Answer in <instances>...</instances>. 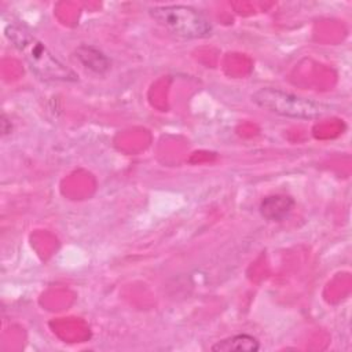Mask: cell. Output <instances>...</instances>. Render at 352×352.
<instances>
[{
    "mask_svg": "<svg viewBox=\"0 0 352 352\" xmlns=\"http://www.w3.org/2000/svg\"><path fill=\"white\" fill-rule=\"evenodd\" d=\"M7 37L18 48L32 70L41 78L52 81H76L77 76L73 70L66 67L55 55L26 29L11 25L6 29Z\"/></svg>",
    "mask_w": 352,
    "mask_h": 352,
    "instance_id": "obj_1",
    "label": "cell"
},
{
    "mask_svg": "<svg viewBox=\"0 0 352 352\" xmlns=\"http://www.w3.org/2000/svg\"><path fill=\"white\" fill-rule=\"evenodd\" d=\"M252 100L258 107L287 118L312 120L323 117L331 111V107L326 103L271 87L256 91L252 95Z\"/></svg>",
    "mask_w": 352,
    "mask_h": 352,
    "instance_id": "obj_2",
    "label": "cell"
},
{
    "mask_svg": "<svg viewBox=\"0 0 352 352\" xmlns=\"http://www.w3.org/2000/svg\"><path fill=\"white\" fill-rule=\"evenodd\" d=\"M150 15L158 25L177 37L204 38L212 33L209 19L190 6H160L151 8Z\"/></svg>",
    "mask_w": 352,
    "mask_h": 352,
    "instance_id": "obj_3",
    "label": "cell"
},
{
    "mask_svg": "<svg viewBox=\"0 0 352 352\" xmlns=\"http://www.w3.org/2000/svg\"><path fill=\"white\" fill-rule=\"evenodd\" d=\"M294 206V201L289 195H270L261 201L260 213L264 219L271 221H282L286 219Z\"/></svg>",
    "mask_w": 352,
    "mask_h": 352,
    "instance_id": "obj_4",
    "label": "cell"
},
{
    "mask_svg": "<svg viewBox=\"0 0 352 352\" xmlns=\"http://www.w3.org/2000/svg\"><path fill=\"white\" fill-rule=\"evenodd\" d=\"M260 348L258 341L249 334H236L217 341L212 351L214 352H254Z\"/></svg>",
    "mask_w": 352,
    "mask_h": 352,
    "instance_id": "obj_5",
    "label": "cell"
},
{
    "mask_svg": "<svg viewBox=\"0 0 352 352\" xmlns=\"http://www.w3.org/2000/svg\"><path fill=\"white\" fill-rule=\"evenodd\" d=\"M76 58L81 65L95 73H104L110 67L109 58L98 48L91 45H81L76 50Z\"/></svg>",
    "mask_w": 352,
    "mask_h": 352,
    "instance_id": "obj_6",
    "label": "cell"
}]
</instances>
